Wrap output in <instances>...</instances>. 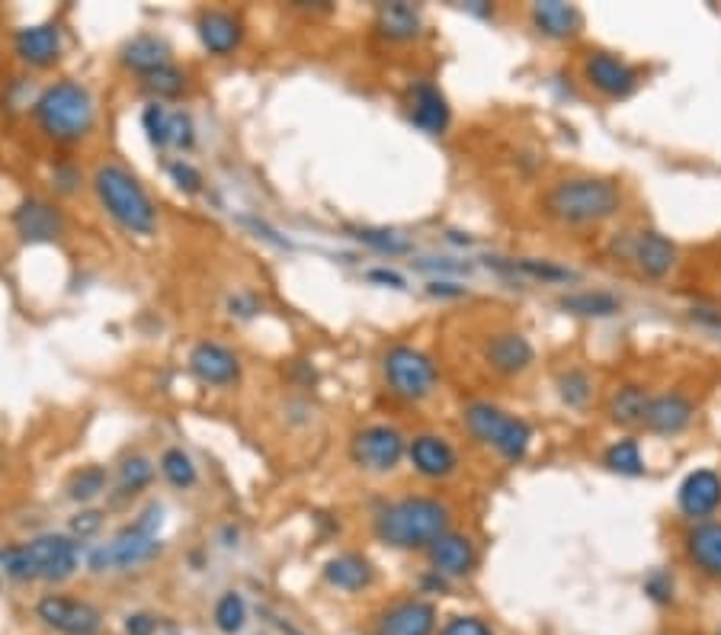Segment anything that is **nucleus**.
I'll use <instances>...</instances> for the list:
<instances>
[{
	"instance_id": "obj_10",
	"label": "nucleus",
	"mask_w": 721,
	"mask_h": 635,
	"mask_svg": "<svg viewBox=\"0 0 721 635\" xmlns=\"http://www.w3.org/2000/svg\"><path fill=\"white\" fill-rule=\"evenodd\" d=\"M353 462L366 472H376V475H389L394 472L404 453H407V443L404 437L389 427V424H372V427H363L356 437H353Z\"/></svg>"
},
{
	"instance_id": "obj_21",
	"label": "nucleus",
	"mask_w": 721,
	"mask_h": 635,
	"mask_svg": "<svg viewBox=\"0 0 721 635\" xmlns=\"http://www.w3.org/2000/svg\"><path fill=\"white\" fill-rule=\"evenodd\" d=\"M411 122L427 135H443L452 122V110L445 103L443 90L430 81H417L411 87Z\"/></svg>"
},
{
	"instance_id": "obj_9",
	"label": "nucleus",
	"mask_w": 721,
	"mask_h": 635,
	"mask_svg": "<svg viewBox=\"0 0 721 635\" xmlns=\"http://www.w3.org/2000/svg\"><path fill=\"white\" fill-rule=\"evenodd\" d=\"M36 616L61 635H100L103 616L90 600L68 597V594H46L36 603Z\"/></svg>"
},
{
	"instance_id": "obj_15",
	"label": "nucleus",
	"mask_w": 721,
	"mask_h": 635,
	"mask_svg": "<svg viewBox=\"0 0 721 635\" xmlns=\"http://www.w3.org/2000/svg\"><path fill=\"white\" fill-rule=\"evenodd\" d=\"M190 373L203 386L224 389V386H234L241 379V359L228 346L216 344V341H203L190 353Z\"/></svg>"
},
{
	"instance_id": "obj_41",
	"label": "nucleus",
	"mask_w": 721,
	"mask_h": 635,
	"mask_svg": "<svg viewBox=\"0 0 721 635\" xmlns=\"http://www.w3.org/2000/svg\"><path fill=\"white\" fill-rule=\"evenodd\" d=\"M167 171H170V180H173L183 193H199V190H203V173L196 171L190 161H183V158H180V161H170Z\"/></svg>"
},
{
	"instance_id": "obj_3",
	"label": "nucleus",
	"mask_w": 721,
	"mask_h": 635,
	"mask_svg": "<svg viewBox=\"0 0 721 635\" xmlns=\"http://www.w3.org/2000/svg\"><path fill=\"white\" fill-rule=\"evenodd\" d=\"M0 565L16 581H64L77 572L81 552L71 536L49 533V536H36L29 542L0 549Z\"/></svg>"
},
{
	"instance_id": "obj_32",
	"label": "nucleus",
	"mask_w": 721,
	"mask_h": 635,
	"mask_svg": "<svg viewBox=\"0 0 721 635\" xmlns=\"http://www.w3.org/2000/svg\"><path fill=\"white\" fill-rule=\"evenodd\" d=\"M107 481H110V475H107L103 465H87V468L71 475L68 498L77 501V504H87V501H94V498H100L107 491Z\"/></svg>"
},
{
	"instance_id": "obj_26",
	"label": "nucleus",
	"mask_w": 721,
	"mask_h": 635,
	"mask_svg": "<svg viewBox=\"0 0 721 635\" xmlns=\"http://www.w3.org/2000/svg\"><path fill=\"white\" fill-rule=\"evenodd\" d=\"M376 29L389 42H407L420 36V10L411 3H382L376 13Z\"/></svg>"
},
{
	"instance_id": "obj_43",
	"label": "nucleus",
	"mask_w": 721,
	"mask_h": 635,
	"mask_svg": "<svg viewBox=\"0 0 721 635\" xmlns=\"http://www.w3.org/2000/svg\"><path fill=\"white\" fill-rule=\"evenodd\" d=\"M645 594H648L655 603H661V607L673 603V577L661 572V569L651 572V575L645 577Z\"/></svg>"
},
{
	"instance_id": "obj_48",
	"label": "nucleus",
	"mask_w": 721,
	"mask_h": 635,
	"mask_svg": "<svg viewBox=\"0 0 721 635\" xmlns=\"http://www.w3.org/2000/svg\"><path fill=\"white\" fill-rule=\"evenodd\" d=\"M257 312V302L254 298H247V295H237V298H231V315H254Z\"/></svg>"
},
{
	"instance_id": "obj_22",
	"label": "nucleus",
	"mask_w": 721,
	"mask_h": 635,
	"mask_svg": "<svg viewBox=\"0 0 721 635\" xmlns=\"http://www.w3.org/2000/svg\"><path fill=\"white\" fill-rule=\"evenodd\" d=\"M686 559L696 572L721 581V520H702L686 533Z\"/></svg>"
},
{
	"instance_id": "obj_25",
	"label": "nucleus",
	"mask_w": 721,
	"mask_h": 635,
	"mask_svg": "<svg viewBox=\"0 0 721 635\" xmlns=\"http://www.w3.org/2000/svg\"><path fill=\"white\" fill-rule=\"evenodd\" d=\"M533 26L549 39H574L584 29V13L561 0L533 3Z\"/></svg>"
},
{
	"instance_id": "obj_16",
	"label": "nucleus",
	"mask_w": 721,
	"mask_h": 635,
	"mask_svg": "<svg viewBox=\"0 0 721 635\" xmlns=\"http://www.w3.org/2000/svg\"><path fill=\"white\" fill-rule=\"evenodd\" d=\"M407 456H411V465L417 468V475H424L430 481H443V478H449L459 468L455 447L445 437H437V433L414 437L411 447H407Z\"/></svg>"
},
{
	"instance_id": "obj_36",
	"label": "nucleus",
	"mask_w": 721,
	"mask_h": 635,
	"mask_svg": "<svg viewBox=\"0 0 721 635\" xmlns=\"http://www.w3.org/2000/svg\"><path fill=\"white\" fill-rule=\"evenodd\" d=\"M216 626L224 635H237L247 626V603H244L241 594L228 590V594L219 597V603H216Z\"/></svg>"
},
{
	"instance_id": "obj_44",
	"label": "nucleus",
	"mask_w": 721,
	"mask_h": 635,
	"mask_svg": "<svg viewBox=\"0 0 721 635\" xmlns=\"http://www.w3.org/2000/svg\"><path fill=\"white\" fill-rule=\"evenodd\" d=\"M170 145H176V148H190V145H193V119L186 113H173V135H170Z\"/></svg>"
},
{
	"instance_id": "obj_18",
	"label": "nucleus",
	"mask_w": 721,
	"mask_h": 635,
	"mask_svg": "<svg viewBox=\"0 0 721 635\" xmlns=\"http://www.w3.org/2000/svg\"><path fill=\"white\" fill-rule=\"evenodd\" d=\"M485 359L500 376H520L533 366L536 350L529 344V338L520 334V331H498L485 344Z\"/></svg>"
},
{
	"instance_id": "obj_24",
	"label": "nucleus",
	"mask_w": 721,
	"mask_h": 635,
	"mask_svg": "<svg viewBox=\"0 0 721 635\" xmlns=\"http://www.w3.org/2000/svg\"><path fill=\"white\" fill-rule=\"evenodd\" d=\"M196 29H199L203 46L212 56H231L241 46V39H244V23L231 10H206L199 16Z\"/></svg>"
},
{
	"instance_id": "obj_12",
	"label": "nucleus",
	"mask_w": 721,
	"mask_h": 635,
	"mask_svg": "<svg viewBox=\"0 0 721 635\" xmlns=\"http://www.w3.org/2000/svg\"><path fill=\"white\" fill-rule=\"evenodd\" d=\"M437 607L430 600H417V597H407V600H398L386 607L372 626V635H433L437 633Z\"/></svg>"
},
{
	"instance_id": "obj_14",
	"label": "nucleus",
	"mask_w": 721,
	"mask_h": 635,
	"mask_svg": "<svg viewBox=\"0 0 721 635\" xmlns=\"http://www.w3.org/2000/svg\"><path fill=\"white\" fill-rule=\"evenodd\" d=\"M693 417H696V402L686 392H664V395H651L641 424L658 437H676L693 424Z\"/></svg>"
},
{
	"instance_id": "obj_23",
	"label": "nucleus",
	"mask_w": 721,
	"mask_h": 635,
	"mask_svg": "<svg viewBox=\"0 0 721 635\" xmlns=\"http://www.w3.org/2000/svg\"><path fill=\"white\" fill-rule=\"evenodd\" d=\"M13 225H16L23 241L36 244V241H56L61 229H64V219L46 199H23L20 209L13 212Z\"/></svg>"
},
{
	"instance_id": "obj_28",
	"label": "nucleus",
	"mask_w": 721,
	"mask_h": 635,
	"mask_svg": "<svg viewBox=\"0 0 721 635\" xmlns=\"http://www.w3.org/2000/svg\"><path fill=\"white\" fill-rule=\"evenodd\" d=\"M122 61L132 68V71H138L142 77H148V74H155V71H161L167 64H173L170 61V46H167L164 39H158V36H135L125 49H122Z\"/></svg>"
},
{
	"instance_id": "obj_8",
	"label": "nucleus",
	"mask_w": 721,
	"mask_h": 635,
	"mask_svg": "<svg viewBox=\"0 0 721 635\" xmlns=\"http://www.w3.org/2000/svg\"><path fill=\"white\" fill-rule=\"evenodd\" d=\"M382 369H386L389 389L398 399H404V402H424L440 386L437 363L424 350H417V346L411 344L389 346V353L382 359Z\"/></svg>"
},
{
	"instance_id": "obj_46",
	"label": "nucleus",
	"mask_w": 721,
	"mask_h": 635,
	"mask_svg": "<svg viewBox=\"0 0 721 635\" xmlns=\"http://www.w3.org/2000/svg\"><path fill=\"white\" fill-rule=\"evenodd\" d=\"M155 630H158V620L148 616V613H135V616L125 620V633L129 635H151Z\"/></svg>"
},
{
	"instance_id": "obj_27",
	"label": "nucleus",
	"mask_w": 721,
	"mask_h": 635,
	"mask_svg": "<svg viewBox=\"0 0 721 635\" xmlns=\"http://www.w3.org/2000/svg\"><path fill=\"white\" fill-rule=\"evenodd\" d=\"M325 577H328V584H333L337 590L356 594V590H363V587L372 584L376 572H372L369 559H363V555H356V552H343V555H337V559H331V562L325 565Z\"/></svg>"
},
{
	"instance_id": "obj_50",
	"label": "nucleus",
	"mask_w": 721,
	"mask_h": 635,
	"mask_svg": "<svg viewBox=\"0 0 721 635\" xmlns=\"http://www.w3.org/2000/svg\"><path fill=\"white\" fill-rule=\"evenodd\" d=\"M716 635H721V626H719V633H716Z\"/></svg>"
},
{
	"instance_id": "obj_30",
	"label": "nucleus",
	"mask_w": 721,
	"mask_h": 635,
	"mask_svg": "<svg viewBox=\"0 0 721 635\" xmlns=\"http://www.w3.org/2000/svg\"><path fill=\"white\" fill-rule=\"evenodd\" d=\"M561 308L584 318H610L622 308V302L612 292H574L561 298Z\"/></svg>"
},
{
	"instance_id": "obj_7",
	"label": "nucleus",
	"mask_w": 721,
	"mask_h": 635,
	"mask_svg": "<svg viewBox=\"0 0 721 635\" xmlns=\"http://www.w3.org/2000/svg\"><path fill=\"white\" fill-rule=\"evenodd\" d=\"M158 526H161V508L155 504L142 514V520L125 526L107 546L94 549L90 569L94 572H125V569H138V565L158 559L161 555Z\"/></svg>"
},
{
	"instance_id": "obj_2",
	"label": "nucleus",
	"mask_w": 721,
	"mask_h": 635,
	"mask_svg": "<svg viewBox=\"0 0 721 635\" xmlns=\"http://www.w3.org/2000/svg\"><path fill=\"white\" fill-rule=\"evenodd\" d=\"M452 511L440 498L411 494L389 504L376 517V536L391 549H430L440 536L449 533Z\"/></svg>"
},
{
	"instance_id": "obj_40",
	"label": "nucleus",
	"mask_w": 721,
	"mask_h": 635,
	"mask_svg": "<svg viewBox=\"0 0 721 635\" xmlns=\"http://www.w3.org/2000/svg\"><path fill=\"white\" fill-rule=\"evenodd\" d=\"M145 84H148V90H155L158 97H176V94L186 87V74H183L176 64H167L161 71L148 74Z\"/></svg>"
},
{
	"instance_id": "obj_47",
	"label": "nucleus",
	"mask_w": 721,
	"mask_h": 635,
	"mask_svg": "<svg viewBox=\"0 0 721 635\" xmlns=\"http://www.w3.org/2000/svg\"><path fill=\"white\" fill-rule=\"evenodd\" d=\"M366 280H369V283H382V286H391V289H404V277H401V273H394V270H386V267L369 270V273H366Z\"/></svg>"
},
{
	"instance_id": "obj_5",
	"label": "nucleus",
	"mask_w": 721,
	"mask_h": 635,
	"mask_svg": "<svg viewBox=\"0 0 721 635\" xmlns=\"http://www.w3.org/2000/svg\"><path fill=\"white\" fill-rule=\"evenodd\" d=\"M36 122L56 142H81L97 125V103L77 81H58L36 100Z\"/></svg>"
},
{
	"instance_id": "obj_20",
	"label": "nucleus",
	"mask_w": 721,
	"mask_h": 635,
	"mask_svg": "<svg viewBox=\"0 0 721 635\" xmlns=\"http://www.w3.org/2000/svg\"><path fill=\"white\" fill-rule=\"evenodd\" d=\"M430 565L433 572L443 577H465L475 572L478 565V549L468 536L462 533H445L430 549Z\"/></svg>"
},
{
	"instance_id": "obj_33",
	"label": "nucleus",
	"mask_w": 721,
	"mask_h": 635,
	"mask_svg": "<svg viewBox=\"0 0 721 635\" xmlns=\"http://www.w3.org/2000/svg\"><path fill=\"white\" fill-rule=\"evenodd\" d=\"M151 481H155V465H151V460H145V456H132V460H125L119 465V475H115V488H119V494L132 498V494L145 491Z\"/></svg>"
},
{
	"instance_id": "obj_29",
	"label": "nucleus",
	"mask_w": 721,
	"mask_h": 635,
	"mask_svg": "<svg viewBox=\"0 0 721 635\" xmlns=\"http://www.w3.org/2000/svg\"><path fill=\"white\" fill-rule=\"evenodd\" d=\"M651 402V395H648V389L645 386H635V382H628V386H622V389H615L610 399V420L612 424H619V427H632V424H641V417H645V407Z\"/></svg>"
},
{
	"instance_id": "obj_34",
	"label": "nucleus",
	"mask_w": 721,
	"mask_h": 635,
	"mask_svg": "<svg viewBox=\"0 0 721 635\" xmlns=\"http://www.w3.org/2000/svg\"><path fill=\"white\" fill-rule=\"evenodd\" d=\"M161 475H164L173 488H180V491L193 488L196 478H199V472H196L193 460H190L180 447H170L164 456H161Z\"/></svg>"
},
{
	"instance_id": "obj_49",
	"label": "nucleus",
	"mask_w": 721,
	"mask_h": 635,
	"mask_svg": "<svg viewBox=\"0 0 721 635\" xmlns=\"http://www.w3.org/2000/svg\"><path fill=\"white\" fill-rule=\"evenodd\" d=\"M430 295H465V286H455V283H430Z\"/></svg>"
},
{
	"instance_id": "obj_37",
	"label": "nucleus",
	"mask_w": 721,
	"mask_h": 635,
	"mask_svg": "<svg viewBox=\"0 0 721 635\" xmlns=\"http://www.w3.org/2000/svg\"><path fill=\"white\" fill-rule=\"evenodd\" d=\"M506 270H510V273H526V277L542 280V283H567V280H574V273H571V270L558 267V264H552V260H533V257L510 260V264H506Z\"/></svg>"
},
{
	"instance_id": "obj_11",
	"label": "nucleus",
	"mask_w": 721,
	"mask_h": 635,
	"mask_svg": "<svg viewBox=\"0 0 721 635\" xmlns=\"http://www.w3.org/2000/svg\"><path fill=\"white\" fill-rule=\"evenodd\" d=\"M584 81L607 100H625L638 87V71L607 49H590L584 58Z\"/></svg>"
},
{
	"instance_id": "obj_39",
	"label": "nucleus",
	"mask_w": 721,
	"mask_h": 635,
	"mask_svg": "<svg viewBox=\"0 0 721 635\" xmlns=\"http://www.w3.org/2000/svg\"><path fill=\"white\" fill-rule=\"evenodd\" d=\"M356 237L382 254H407L411 251V241H404L398 231H386V229H359Z\"/></svg>"
},
{
	"instance_id": "obj_17",
	"label": "nucleus",
	"mask_w": 721,
	"mask_h": 635,
	"mask_svg": "<svg viewBox=\"0 0 721 635\" xmlns=\"http://www.w3.org/2000/svg\"><path fill=\"white\" fill-rule=\"evenodd\" d=\"M632 264L645 280H664L676 267V244L661 231H638L632 241Z\"/></svg>"
},
{
	"instance_id": "obj_38",
	"label": "nucleus",
	"mask_w": 721,
	"mask_h": 635,
	"mask_svg": "<svg viewBox=\"0 0 721 635\" xmlns=\"http://www.w3.org/2000/svg\"><path fill=\"white\" fill-rule=\"evenodd\" d=\"M142 125H145V132H148L151 145H158V148L170 145V135H173V113H167V107H161V103L145 107V113H142Z\"/></svg>"
},
{
	"instance_id": "obj_35",
	"label": "nucleus",
	"mask_w": 721,
	"mask_h": 635,
	"mask_svg": "<svg viewBox=\"0 0 721 635\" xmlns=\"http://www.w3.org/2000/svg\"><path fill=\"white\" fill-rule=\"evenodd\" d=\"M558 395L567 407H587L594 399V379L584 369H567L558 376Z\"/></svg>"
},
{
	"instance_id": "obj_42",
	"label": "nucleus",
	"mask_w": 721,
	"mask_h": 635,
	"mask_svg": "<svg viewBox=\"0 0 721 635\" xmlns=\"http://www.w3.org/2000/svg\"><path fill=\"white\" fill-rule=\"evenodd\" d=\"M440 635H494V630L481 616H452Z\"/></svg>"
},
{
	"instance_id": "obj_6",
	"label": "nucleus",
	"mask_w": 721,
	"mask_h": 635,
	"mask_svg": "<svg viewBox=\"0 0 721 635\" xmlns=\"http://www.w3.org/2000/svg\"><path fill=\"white\" fill-rule=\"evenodd\" d=\"M462 424H465V430H468L481 447H488V450L500 453L506 462L526 460V453H529L533 427H529L523 417L503 411L498 404L491 402L465 404V411H462Z\"/></svg>"
},
{
	"instance_id": "obj_19",
	"label": "nucleus",
	"mask_w": 721,
	"mask_h": 635,
	"mask_svg": "<svg viewBox=\"0 0 721 635\" xmlns=\"http://www.w3.org/2000/svg\"><path fill=\"white\" fill-rule=\"evenodd\" d=\"M13 49H16L20 61H26L33 68H49L61 58V29H58V23L23 26L13 36Z\"/></svg>"
},
{
	"instance_id": "obj_13",
	"label": "nucleus",
	"mask_w": 721,
	"mask_h": 635,
	"mask_svg": "<svg viewBox=\"0 0 721 635\" xmlns=\"http://www.w3.org/2000/svg\"><path fill=\"white\" fill-rule=\"evenodd\" d=\"M676 504L689 520H709L721 508V475L712 468H696L680 481Z\"/></svg>"
},
{
	"instance_id": "obj_4",
	"label": "nucleus",
	"mask_w": 721,
	"mask_h": 635,
	"mask_svg": "<svg viewBox=\"0 0 721 635\" xmlns=\"http://www.w3.org/2000/svg\"><path fill=\"white\" fill-rule=\"evenodd\" d=\"M94 190L112 219L132 234H155L158 209L138 176L122 164H100L94 173Z\"/></svg>"
},
{
	"instance_id": "obj_1",
	"label": "nucleus",
	"mask_w": 721,
	"mask_h": 635,
	"mask_svg": "<svg viewBox=\"0 0 721 635\" xmlns=\"http://www.w3.org/2000/svg\"><path fill=\"white\" fill-rule=\"evenodd\" d=\"M546 216L561 225H600L622 209V190L607 176H567L542 199Z\"/></svg>"
},
{
	"instance_id": "obj_31",
	"label": "nucleus",
	"mask_w": 721,
	"mask_h": 635,
	"mask_svg": "<svg viewBox=\"0 0 721 635\" xmlns=\"http://www.w3.org/2000/svg\"><path fill=\"white\" fill-rule=\"evenodd\" d=\"M603 465H607L610 472H615V475H628V478L645 475V456H641L638 440H632V437L615 440L612 447H607V453H603Z\"/></svg>"
},
{
	"instance_id": "obj_45",
	"label": "nucleus",
	"mask_w": 721,
	"mask_h": 635,
	"mask_svg": "<svg viewBox=\"0 0 721 635\" xmlns=\"http://www.w3.org/2000/svg\"><path fill=\"white\" fill-rule=\"evenodd\" d=\"M100 526H103V514L100 511H84V514H77V517L71 520L74 536H94Z\"/></svg>"
}]
</instances>
